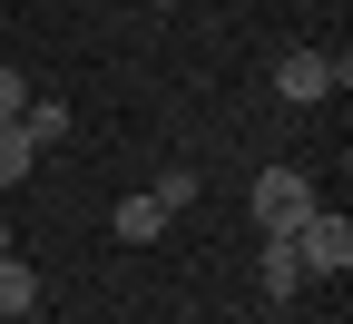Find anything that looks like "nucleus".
Returning <instances> with one entry per match:
<instances>
[{"label":"nucleus","instance_id":"obj_1","mask_svg":"<svg viewBox=\"0 0 353 324\" xmlns=\"http://www.w3.org/2000/svg\"><path fill=\"white\" fill-rule=\"evenodd\" d=\"M314 207H324V197H314L304 167H265V177H255V236H294Z\"/></svg>","mask_w":353,"mask_h":324},{"label":"nucleus","instance_id":"obj_2","mask_svg":"<svg viewBox=\"0 0 353 324\" xmlns=\"http://www.w3.org/2000/svg\"><path fill=\"white\" fill-rule=\"evenodd\" d=\"M294 256H304V275H314V285H334V275L353 265V216L343 207H314L294 226Z\"/></svg>","mask_w":353,"mask_h":324},{"label":"nucleus","instance_id":"obj_3","mask_svg":"<svg viewBox=\"0 0 353 324\" xmlns=\"http://www.w3.org/2000/svg\"><path fill=\"white\" fill-rule=\"evenodd\" d=\"M334 88H343V59H334V50H285V59H275V99H294V108L334 99Z\"/></svg>","mask_w":353,"mask_h":324},{"label":"nucleus","instance_id":"obj_4","mask_svg":"<svg viewBox=\"0 0 353 324\" xmlns=\"http://www.w3.org/2000/svg\"><path fill=\"white\" fill-rule=\"evenodd\" d=\"M255 285L275 295V305L314 285V275H304V256H294V236H255Z\"/></svg>","mask_w":353,"mask_h":324},{"label":"nucleus","instance_id":"obj_5","mask_svg":"<svg viewBox=\"0 0 353 324\" xmlns=\"http://www.w3.org/2000/svg\"><path fill=\"white\" fill-rule=\"evenodd\" d=\"M108 236H118V246H157V236H167V207H157V197H118Z\"/></svg>","mask_w":353,"mask_h":324},{"label":"nucleus","instance_id":"obj_6","mask_svg":"<svg viewBox=\"0 0 353 324\" xmlns=\"http://www.w3.org/2000/svg\"><path fill=\"white\" fill-rule=\"evenodd\" d=\"M30 167H39V137H30L20 118H0V187H20Z\"/></svg>","mask_w":353,"mask_h":324},{"label":"nucleus","instance_id":"obj_7","mask_svg":"<svg viewBox=\"0 0 353 324\" xmlns=\"http://www.w3.org/2000/svg\"><path fill=\"white\" fill-rule=\"evenodd\" d=\"M20 128L39 137V148H59V137H69L79 118H69V99H39V88H30V108H20Z\"/></svg>","mask_w":353,"mask_h":324},{"label":"nucleus","instance_id":"obj_8","mask_svg":"<svg viewBox=\"0 0 353 324\" xmlns=\"http://www.w3.org/2000/svg\"><path fill=\"white\" fill-rule=\"evenodd\" d=\"M30 305H39V275H30L20 246H10V256H0V314H30Z\"/></svg>","mask_w":353,"mask_h":324},{"label":"nucleus","instance_id":"obj_9","mask_svg":"<svg viewBox=\"0 0 353 324\" xmlns=\"http://www.w3.org/2000/svg\"><path fill=\"white\" fill-rule=\"evenodd\" d=\"M196 187H206V177H196V167H167V177H157V187H148V197H157V207L176 216V207H196Z\"/></svg>","mask_w":353,"mask_h":324},{"label":"nucleus","instance_id":"obj_10","mask_svg":"<svg viewBox=\"0 0 353 324\" xmlns=\"http://www.w3.org/2000/svg\"><path fill=\"white\" fill-rule=\"evenodd\" d=\"M20 108H30V79H20L10 59H0V118H20Z\"/></svg>","mask_w":353,"mask_h":324},{"label":"nucleus","instance_id":"obj_11","mask_svg":"<svg viewBox=\"0 0 353 324\" xmlns=\"http://www.w3.org/2000/svg\"><path fill=\"white\" fill-rule=\"evenodd\" d=\"M10 324H50V314H39V305H30V314H10Z\"/></svg>","mask_w":353,"mask_h":324},{"label":"nucleus","instance_id":"obj_12","mask_svg":"<svg viewBox=\"0 0 353 324\" xmlns=\"http://www.w3.org/2000/svg\"><path fill=\"white\" fill-rule=\"evenodd\" d=\"M10 246H20V236H10V226H0V256H10Z\"/></svg>","mask_w":353,"mask_h":324},{"label":"nucleus","instance_id":"obj_13","mask_svg":"<svg viewBox=\"0 0 353 324\" xmlns=\"http://www.w3.org/2000/svg\"><path fill=\"white\" fill-rule=\"evenodd\" d=\"M148 10H176V0H148Z\"/></svg>","mask_w":353,"mask_h":324},{"label":"nucleus","instance_id":"obj_14","mask_svg":"<svg viewBox=\"0 0 353 324\" xmlns=\"http://www.w3.org/2000/svg\"><path fill=\"white\" fill-rule=\"evenodd\" d=\"M0 324H10V314H0Z\"/></svg>","mask_w":353,"mask_h":324}]
</instances>
